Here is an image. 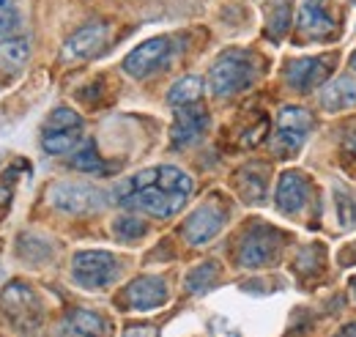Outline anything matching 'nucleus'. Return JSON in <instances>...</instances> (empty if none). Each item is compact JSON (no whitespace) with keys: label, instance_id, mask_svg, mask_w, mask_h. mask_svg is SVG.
<instances>
[{"label":"nucleus","instance_id":"9","mask_svg":"<svg viewBox=\"0 0 356 337\" xmlns=\"http://www.w3.org/2000/svg\"><path fill=\"white\" fill-rule=\"evenodd\" d=\"M209 129V113L195 102V104H181L176 110V121L170 129V137H173V146L184 148V146H192L197 143Z\"/></svg>","mask_w":356,"mask_h":337},{"label":"nucleus","instance_id":"17","mask_svg":"<svg viewBox=\"0 0 356 337\" xmlns=\"http://www.w3.org/2000/svg\"><path fill=\"white\" fill-rule=\"evenodd\" d=\"M66 332L74 337H104L107 321L90 310H72L66 318Z\"/></svg>","mask_w":356,"mask_h":337},{"label":"nucleus","instance_id":"33","mask_svg":"<svg viewBox=\"0 0 356 337\" xmlns=\"http://www.w3.org/2000/svg\"><path fill=\"white\" fill-rule=\"evenodd\" d=\"M351 288H354V296H356V277L351 280Z\"/></svg>","mask_w":356,"mask_h":337},{"label":"nucleus","instance_id":"28","mask_svg":"<svg viewBox=\"0 0 356 337\" xmlns=\"http://www.w3.org/2000/svg\"><path fill=\"white\" fill-rule=\"evenodd\" d=\"M321 247H307V250H302L299 255V272L302 274H315L318 269H321Z\"/></svg>","mask_w":356,"mask_h":337},{"label":"nucleus","instance_id":"11","mask_svg":"<svg viewBox=\"0 0 356 337\" xmlns=\"http://www.w3.org/2000/svg\"><path fill=\"white\" fill-rule=\"evenodd\" d=\"M222 225H225V211L220 209V206H214V203H206V206L192 211V217L186 219V225H184V239H186L189 244L200 247V244L211 242V239L222 230Z\"/></svg>","mask_w":356,"mask_h":337},{"label":"nucleus","instance_id":"15","mask_svg":"<svg viewBox=\"0 0 356 337\" xmlns=\"http://www.w3.org/2000/svg\"><path fill=\"white\" fill-rule=\"evenodd\" d=\"M307 178L296 170H288L280 175V184H277V192H274V203L277 209L285 211V214H296L307 203Z\"/></svg>","mask_w":356,"mask_h":337},{"label":"nucleus","instance_id":"2","mask_svg":"<svg viewBox=\"0 0 356 337\" xmlns=\"http://www.w3.org/2000/svg\"><path fill=\"white\" fill-rule=\"evenodd\" d=\"M209 83L211 91L217 96H233V93H241L244 88L255 83V61L250 52L244 49H227L222 52L211 72H209Z\"/></svg>","mask_w":356,"mask_h":337},{"label":"nucleus","instance_id":"23","mask_svg":"<svg viewBox=\"0 0 356 337\" xmlns=\"http://www.w3.org/2000/svg\"><path fill=\"white\" fill-rule=\"evenodd\" d=\"M22 28V14L17 0H0V39L17 36Z\"/></svg>","mask_w":356,"mask_h":337},{"label":"nucleus","instance_id":"14","mask_svg":"<svg viewBox=\"0 0 356 337\" xmlns=\"http://www.w3.org/2000/svg\"><path fill=\"white\" fill-rule=\"evenodd\" d=\"M299 31L307 39H332L334 36V22L326 11V0H302Z\"/></svg>","mask_w":356,"mask_h":337},{"label":"nucleus","instance_id":"19","mask_svg":"<svg viewBox=\"0 0 356 337\" xmlns=\"http://www.w3.org/2000/svg\"><path fill=\"white\" fill-rule=\"evenodd\" d=\"M80 140H83L80 129H49L42 137V148H44L47 154L60 157V154H72L80 146Z\"/></svg>","mask_w":356,"mask_h":337},{"label":"nucleus","instance_id":"22","mask_svg":"<svg viewBox=\"0 0 356 337\" xmlns=\"http://www.w3.org/2000/svg\"><path fill=\"white\" fill-rule=\"evenodd\" d=\"M291 25V0H271L268 6V33L271 39H282Z\"/></svg>","mask_w":356,"mask_h":337},{"label":"nucleus","instance_id":"26","mask_svg":"<svg viewBox=\"0 0 356 337\" xmlns=\"http://www.w3.org/2000/svg\"><path fill=\"white\" fill-rule=\"evenodd\" d=\"M83 129V118H80V113H74V110H69V107H58V110H52V116L47 118V129Z\"/></svg>","mask_w":356,"mask_h":337},{"label":"nucleus","instance_id":"27","mask_svg":"<svg viewBox=\"0 0 356 337\" xmlns=\"http://www.w3.org/2000/svg\"><path fill=\"white\" fill-rule=\"evenodd\" d=\"M337 211H340V225H343V228H351V225L356 222L354 201H351L343 189H337Z\"/></svg>","mask_w":356,"mask_h":337},{"label":"nucleus","instance_id":"18","mask_svg":"<svg viewBox=\"0 0 356 337\" xmlns=\"http://www.w3.org/2000/svg\"><path fill=\"white\" fill-rule=\"evenodd\" d=\"M31 58V44L25 36H8V39H0V66L8 69V72H17L28 63Z\"/></svg>","mask_w":356,"mask_h":337},{"label":"nucleus","instance_id":"30","mask_svg":"<svg viewBox=\"0 0 356 337\" xmlns=\"http://www.w3.org/2000/svg\"><path fill=\"white\" fill-rule=\"evenodd\" d=\"M266 129H268V124H266V121H261V124H258V129H252V134H247V143H250V146L261 143V140L266 137Z\"/></svg>","mask_w":356,"mask_h":337},{"label":"nucleus","instance_id":"5","mask_svg":"<svg viewBox=\"0 0 356 337\" xmlns=\"http://www.w3.org/2000/svg\"><path fill=\"white\" fill-rule=\"evenodd\" d=\"M47 198L55 209L66 211V214H86V211H96L104 206V192L83 181H60L49 187Z\"/></svg>","mask_w":356,"mask_h":337},{"label":"nucleus","instance_id":"1","mask_svg":"<svg viewBox=\"0 0 356 337\" xmlns=\"http://www.w3.org/2000/svg\"><path fill=\"white\" fill-rule=\"evenodd\" d=\"M195 184L181 168L159 165L140 170L115 187V201L151 217H173L186 206Z\"/></svg>","mask_w":356,"mask_h":337},{"label":"nucleus","instance_id":"29","mask_svg":"<svg viewBox=\"0 0 356 337\" xmlns=\"http://www.w3.org/2000/svg\"><path fill=\"white\" fill-rule=\"evenodd\" d=\"M124 337H159L156 327H148V324H134V327H127Z\"/></svg>","mask_w":356,"mask_h":337},{"label":"nucleus","instance_id":"3","mask_svg":"<svg viewBox=\"0 0 356 337\" xmlns=\"http://www.w3.org/2000/svg\"><path fill=\"white\" fill-rule=\"evenodd\" d=\"M72 277L86 291L107 288L118 277V260L107 250H83L72 258Z\"/></svg>","mask_w":356,"mask_h":337},{"label":"nucleus","instance_id":"31","mask_svg":"<svg viewBox=\"0 0 356 337\" xmlns=\"http://www.w3.org/2000/svg\"><path fill=\"white\" fill-rule=\"evenodd\" d=\"M334 337H356V324H348V327H343L340 332Z\"/></svg>","mask_w":356,"mask_h":337},{"label":"nucleus","instance_id":"12","mask_svg":"<svg viewBox=\"0 0 356 337\" xmlns=\"http://www.w3.org/2000/svg\"><path fill=\"white\" fill-rule=\"evenodd\" d=\"M332 58H299L291 61L285 69V80L293 91H312L315 85H321L329 72H332Z\"/></svg>","mask_w":356,"mask_h":337},{"label":"nucleus","instance_id":"24","mask_svg":"<svg viewBox=\"0 0 356 337\" xmlns=\"http://www.w3.org/2000/svg\"><path fill=\"white\" fill-rule=\"evenodd\" d=\"M113 233L121 242H137V239H143L148 233V225L143 219H137V217H118L113 222Z\"/></svg>","mask_w":356,"mask_h":337},{"label":"nucleus","instance_id":"25","mask_svg":"<svg viewBox=\"0 0 356 337\" xmlns=\"http://www.w3.org/2000/svg\"><path fill=\"white\" fill-rule=\"evenodd\" d=\"M72 165H74V170H83V173H104V170H107V165L102 162V157L96 154V146H93V143H86V146L74 154Z\"/></svg>","mask_w":356,"mask_h":337},{"label":"nucleus","instance_id":"34","mask_svg":"<svg viewBox=\"0 0 356 337\" xmlns=\"http://www.w3.org/2000/svg\"><path fill=\"white\" fill-rule=\"evenodd\" d=\"M69 337H74V335H69Z\"/></svg>","mask_w":356,"mask_h":337},{"label":"nucleus","instance_id":"8","mask_svg":"<svg viewBox=\"0 0 356 337\" xmlns=\"http://www.w3.org/2000/svg\"><path fill=\"white\" fill-rule=\"evenodd\" d=\"M277 250H280V233L271 228H255L244 236L238 247V263L244 269H261L274 260Z\"/></svg>","mask_w":356,"mask_h":337},{"label":"nucleus","instance_id":"4","mask_svg":"<svg viewBox=\"0 0 356 337\" xmlns=\"http://www.w3.org/2000/svg\"><path fill=\"white\" fill-rule=\"evenodd\" d=\"M312 132V116L305 107H282L277 116V132H274V151L280 157H293Z\"/></svg>","mask_w":356,"mask_h":337},{"label":"nucleus","instance_id":"20","mask_svg":"<svg viewBox=\"0 0 356 337\" xmlns=\"http://www.w3.org/2000/svg\"><path fill=\"white\" fill-rule=\"evenodd\" d=\"M217 274H220V266H217L214 260H209V263L195 266V269L186 274L184 285H186V291H189V294H203V291H209V288L214 285Z\"/></svg>","mask_w":356,"mask_h":337},{"label":"nucleus","instance_id":"13","mask_svg":"<svg viewBox=\"0 0 356 337\" xmlns=\"http://www.w3.org/2000/svg\"><path fill=\"white\" fill-rule=\"evenodd\" d=\"M107 36H110V28L96 22V25H86L80 31H74L69 36V42L63 47V58L66 61H86L90 55H96L104 44H107Z\"/></svg>","mask_w":356,"mask_h":337},{"label":"nucleus","instance_id":"7","mask_svg":"<svg viewBox=\"0 0 356 337\" xmlns=\"http://www.w3.org/2000/svg\"><path fill=\"white\" fill-rule=\"evenodd\" d=\"M170 58H173V42L168 36H156V39H148L140 47H134L124 58V72L134 80H143V77L154 75L156 69H162Z\"/></svg>","mask_w":356,"mask_h":337},{"label":"nucleus","instance_id":"21","mask_svg":"<svg viewBox=\"0 0 356 337\" xmlns=\"http://www.w3.org/2000/svg\"><path fill=\"white\" fill-rule=\"evenodd\" d=\"M200 96H203V80H200V77H181V80L170 88L168 102L181 107V104H195Z\"/></svg>","mask_w":356,"mask_h":337},{"label":"nucleus","instance_id":"6","mask_svg":"<svg viewBox=\"0 0 356 337\" xmlns=\"http://www.w3.org/2000/svg\"><path fill=\"white\" fill-rule=\"evenodd\" d=\"M0 307H3V313L19 327L22 335H33V332H36V327H39V321H42V310H39V301H36V296H33L31 288H25V285H19V283L8 285V288L0 294Z\"/></svg>","mask_w":356,"mask_h":337},{"label":"nucleus","instance_id":"32","mask_svg":"<svg viewBox=\"0 0 356 337\" xmlns=\"http://www.w3.org/2000/svg\"><path fill=\"white\" fill-rule=\"evenodd\" d=\"M351 66H354V69H356V52H354V55H351Z\"/></svg>","mask_w":356,"mask_h":337},{"label":"nucleus","instance_id":"10","mask_svg":"<svg viewBox=\"0 0 356 337\" xmlns=\"http://www.w3.org/2000/svg\"><path fill=\"white\" fill-rule=\"evenodd\" d=\"M124 301L129 310L137 313H148V310H156L168 301V285L162 277H154V274H145V277H137L132 285L124 291Z\"/></svg>","mask_w":356,"mask_h":337},{"label":"nucleus","instance_id":"16","mask_svg":"<svg viewBox=\"0 0 356 337\" xmlns=\"http://www.w3.org/2000/svg\"><path fill=\"white\" fill-rule=\"evenodd\" d=\"M356 104V85L348 77H337L321 91V107L329 113H340Z\"/></svg>","mask_w":356,"mask_h":337}]
</instances>
